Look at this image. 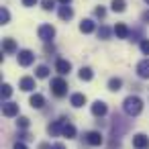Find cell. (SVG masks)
<instances>
[{
    "label": "cell",
    "mask_w": 149,
    "mask_h": 149,
    "mask_svg": "<svg viewBox=\"0 0 149 149\" xmlns=\"http://www.w3.org/2000/svg\"><path fill=\"white\" fill-rule=\"evenodd\" d=\"M125 112L127 114H131V116H137L141 110H143V102H141V98L139 96H129V98H125Z\"/></svg>",
    "instance_id": "obj_1"
},
{
    "label": "cell",
    "mask_w": 149,
    "mask_h": 149,
    "mask_svg": "<svg viewBox=\"0 0 149 149\" xmlns=\"http://www.w3.org/2000/svg\"><path fill=\"white\" fill-rule=\"evenodd\" d=\"M51 92H53L55 96H65V94H68V82L61 80V78L51 80Z\"/></svg>",
    "instance_id": "obj_2"
},
{
    "label": "cell",
    "mask_w": 149,
    "mask_h": 149,
    "mask_svg": "<svg viewBox=\"0 0 149 149\" xmlns=\"http://www.w3.org/2000/svg\"><path fill=\"white\" fill-rule=\"evenodd\" d=\"M37 35H39V39H43V41H51V39L55 37V29H53L51 25H41V27L37 29Z\"/></svg>",
    "instance_id": "obj_3"
},
{
    "label": "cell",
    "mask_w": 149,
    "mask_h": 149,
    "mask_svg": "<svg viewBox=\"0 0 149 149\" xmlns=\"http://www.w3.org/2000/svg\"><path fill=\"white\" fill-rule=\"evenodd\" d=\"M33 61H35V55H33V51L25 49V51H21V53H19V65L27 68V65H31Z\"/></svg>",
    "instance_id": "obj_4"
},
{
    "label": "cell",
    "mask_w": 149,
    "mask_h": 149,
    "mask_svg": "<svg viewBox=\"0 0 149 149\" xmlns=\"http://www.w3.org/2000/svg\"><path fill=\"white\" fill-rule=\"evenodd\" d=\"M2 114L4 116H17L19 114V104H15V102H4L2 104Z\"/></svg>",
    "instance_id": "obj_5"
},
{
    "label": "cell",
    "mask_w": 149,
    "mask_h": 149,
    "mask_svg": "<svg viewBox=\"0 0 149 149\" xmlns=\"http://www.w3.org/2000/svg\"><path fill=\"white\" fill-rule=\"evenodd\" d=\"M133 147H135V149H147V147H149V137H145V135H135V137H133Z\"/></svg>",
    "instance_id": "obj_6"
},
{
    "label": "cell",
    "mask_w": 149,
    "mask_h": 149,
    "mask_svg": "<svg viewBox=\"0 0 149 149\" xmlns=\"http://www.w3.org/2000/svg\"><path fill=\"white\" fill-rule=\"evenodd\" d=\"M86 143L88 145H100L102 143V135L98 131H90V133H86Z\"/></svg>",
    "instance_id": "obj_7"
},
{
    "label": "cell",
    "mask_w": 149,
    "mask_h": 149,
    "mask_svg": "<svg viewBox=\"0 0 149 149\" xmlns=\"http://www.w3.org/2000/svg\"><path fill=\"white\" fill-rule=\"evenodd\" d=\"M55 70L63 76V74H70V70H72V63L68 61V59H57L55 61Z\"/></svg>",
    "instance_id": "obj_8"
},
{
    "label": "cell",
    "mask_w": 149,
    "mask_h": 149,
    "mask_svg": "<svg viewBox=\"0 0 149 149\" xmlns=\"http://www.w3.org/2000/svg\"><path fill=\"white\" fill-rule=\"evenodd\" d=\"M19 86H21V90H25V92H31L33 88H35V78H21V82H19Z\"/></svg>",
    "instance_id": "obj_9"
},
{
    "label": "cell",
    "mask_w": 149,
    "mask_h": 149,
    "mask_svg": "<svg viewBox=\"0 0 149 149\" xmlns=\"http://www.w3.org/2000/svg\"><path fill=\"white\" fill-rule=\"evenodd\" d=\"M106 110H108V108H106V104H104V102H100V100L92 104V114H94V116H104V114H106Z\"/></svg>",
    "instance_id": "obj_10"
},
{
    "label": "cell",
    "mask_w": 149,
    "mask_h": 149,
    "mask_svg": "<svg viewBox=\"0 0 149 149\" xmlns=\"http://www.w3.org/2000/svg\"><path fill=\"white\" fill-rule=\"evenodd\" d=\"M137 74H139V78H149V59L139 61V65H137Z\"/></svg>",
    "instance_id": "obj_11"
},
{
    "label": "cell",
    "mask_w": 149,
    "mask_h": 149,
    "mask_svg": "<svg viewBox=\"0 0 149 149\" xmlns=\"http://www.w3.org/2000/svg\"><path fill=\"white\" fill-rule=\"evenodd\" d=\"M114 35H116L118 39H127V37H129V27H127L125 23H118V25L114 27Z\"/></svg>",
    "instance_id": "obj_12"
},
{
    "label": "cell",
    "mask_w": 149,
    "mask_h": 149,
    "mask_svg": "<svg viewBox=\"0 0 149 149\" xmlns=\"http://www.w3.org/2000/svg\"><path fill=\"white\" fill-rule=\"evenodd\" d=\"M72 17H74V10H72L68 4H63V6L59 8V19H61V21H70Z\"/></svg>",
    "instance_id": "obj_13"
},
{
    "label": "cell",
    "mask_w": 149,
    "mask_h": 149,
    "mask_svg": "<svg viewBox=\"0 0 149 149\" xmlns=\"http://www.w3.org/2000/svg\"><path fill=\"white\" fill-rule=\"evenodd\" d=\"M43 104H45V98L41 94H33L31 96V106L33 108H43Z\"/></svg>",
    "instance_id": "obj_14"
},
{
    "label": "cell",
    "mask_w": 149,
    "mask_h": 149,
    "mask_svg": "<svg viewBox=\"0 0 149 149\" xmlns=\"http://www.w3.org/2000/svg\"><path fill=\"white\" fill-rule=\"evenodd\" d=\"M84 104H86V96H84V94H72V106L80 108V106H84Z\"/></svg>",
    "instance_id": "obj_15"
},
{
    "label": "cell",
    "mask_w": 149,
    "mask_h": 149,
    "mask_svg": "<svg viewBox=\"0 0 149 149\" xmlns=\"http://www.w3.org/2000/svg\"><path fill=\"white\" fill-rule=\"evenodd\" d=\"M61 133H63V137L72 139V137H76V127H74V125H70V123H65V125H63V129H61Z\"/></svg>",
    "instance_id": "obj_16"
},
{
    "label": "cell",
    "mask_w": 149,
    "mask_h": 149,
    "mask_svg": "<svg viewBox=\"0 0 149 149\" xmlns=\"http://www.w3.org/2000/svg\"><path fill=\"white\" fill-rule=\"evenodd\" d=\"M80 31H82V33H92V31H94V23H92L90 19L82 21V23H80Z\"/></svg>",
    "instance_id": "obj_17"
},
{
    "label": "cell",
    "mask_w": 149,
    "mask_h": 149,
    "mask_svg": "<svg viewBox=\"0 0 149 149\" xmlns=\"http://www.w3.org/2000/svg\"><path fill=\"white\" fill-rule=\"evenodd\" d=\"M2 47H4V51H6V53H15V51H17V43H15L13 39H4Z\"/></svg>",
    "instance_id": "obj_18"
},
{
    "label": "cell",
    "mask_w": 149,
    "mask_h": 149,
    "mask_svg": "<svg viewBox=\"0 0 149 149\" xmlns=\"http://www.w3.org/2000/svg\"><path fill=\"white\" fill-rule=\"evenodd\" d=\"M110 6H112L114 13H123L125 6H127V2H125V0H112V4H110Z\"/></svg>",
    "instance_id": "obj_19"
},
{
    "label": "cell",
    "mask_w": 149,
    "mask_h": 149,
    "mask_svg": "<svg viewBox=\"0 0 149 149\" xmlns=\"http://www.w3.org/2000/svg\"><path fill=\"white\" fill-rule=\"evenodd\" d=\"M80 80L90 82V80H92V70H90V68H82V70H80Z\"/></svg>",
    "instance_id": "obj_20"
},
{
    "label": "cell",
    "mask_w": 149,
    "mask_h": 149,
    "mask_svg": "<svg viewBox=\"0 0 149 149\" xmlns=\"http://www.w3.org/2000/svg\"><path fill=\"white\" fill-rule=\"evenodd\" d=\"M63 125H65L63 120H57V123H53V125L49 127V133H51V135H57V133L63 129Z\"/></svg>",
    "instance_id": "obj_21"
},
{
    "label": "cell",
    "mask_w": 149,
    "mask_h": 149,
    "mask_svg": "<svg viewBox=\"0 0 149 149\" xmlns=\"http://www.w3.org/2000/svg\"><path fill=\"white\" fill-rule=\"evenodd\" d=\"M120 86H123V82H120L118 78H112V80L108 82V88H110L112 92H116V90H120Z\"/></svg>",
    "instance_id": "obj_22"
},
{
    "label": "cell",
    "mask_w": 149,
    "mask_h": 149,
    "mask_svg": "<svg viewBox=\"0 0 149 149\" xmlns=\"http://www.w3.org/2000/svg\"><path fill=\"white\" fill-rule=\"evenodd\" d=\"M49 76V68L47 65H39L37 68V78H47Z\"/></svg>",
    "instance_id": "obj_23"
},
{
    "label": "cell",
    "mask_w": 149,
    "mask_h": 149,
    "mask_svg": "<svg viewBox=\"0 0 149 149\" xmlns=\"http://www.w3.org/2000/svg\"><path fill=\"white\" fill-rule=\"evenodd\" d=\"M10 94H13V88H10L8 84H4V86H2V98L6 100V98H10Z\"/></svg>",
    "instance_id": "obj_24"
},
{
    "label": "cell",
    "mask_w": 149,
    "mask_h": 149,
    "mask_svg": "<svg viewBox=\"0 0 149 149\" xmlns=\"http://www.w3.org/2000/svg\"><path fill=\"white\" fill-rule=\"evenodd\" d=\"M8 19H10L8 10H6V8H2V13H0V21H2V25H6V23H8Z\"/></svg>",
    "instance_id": "obj_25"
},
{
    "label": "cell",
    "mask_w": 149,
    "mask_h": 149,
    "mask_svg": "<svg viewBox=\"0 0 149 149\" xmlns=\"http://www.w3.org/2000/svg\"><path fill=\"white\" fill-rule=\"evenodd\" d=\"M17 125H19L21 129H27V127H29V118H27V116H21V118L17 120Z\"/></svg>",
    "instance_id": "obj_26"
},
{
    "label": "cell",
    "mask_w": 149,
    "mask_h": 149,
    "mask_svg": "<svg viewBox=\"0 0 149 149\" xmlns=\"http://www.w3.org/2000/svg\"><path fill=\"white\" fill-rule=\"evenodd\" d=\"M141 51H143L145 55H149V39H145V41H141Z\"/></svg>",
    "instance_id": "obj_27"
},
{
    "label": "cell",
    "mask_w": 149,
    "mask_h": 149,
    "mask_svg": "<svg viewBox=\"0 0 149 149\" xmlns=\"http://www.w3.org/2000/svg\"><path fill=\"white\" fill-rule=\"evenodd\" d=\"M53 6H55L53 0H43V8H45V10H51Z\"/></svg>",
    "instance_id": "obj_28"
},
{
    "label": "cell",
    "mask_w": 149,
    "mask_h": 149,
    "mask_svg": "<svg viewBox=\"0 0 149 149\" xmlns=\"http://www.w3.org/2000/svg\"><path fill=\"white\" fill-rule=\"evenodd\" d=\"M98 35H100V37H102V39H106V37H108V35H110V31H108V29H106V27H100V31H98Z\"/></svg>",
    "instance_id": "obj_29"
},
{
    "label": "cell",
    "mask_w": 149,
    "mask_h": 149,
    "mask_svg": "<svg viewBox=\"0 0 149 149\" xmlns=\"http://www.w3.org/2000/svg\"><path fill=\"white\" fill-rule=\"evenodd\" d=\"M94 13H96V17H100V19H102V17H104V15H106V10H104V8H102V6H100V8H96V10H94Z\"/></svg>",
    "instance_id": "obj_30"
},
{
    "label": "cell",
    "mask_w": 149,
    "mask_h": 149,
    "mask_svg": "<svg viewBox=\"0 0 149 149\" xmlns=\"http://www.w3.org/2000/svg\"><path fill=\"white\" fill-rule=\"evenodd\" d=\"M23 4H25V6H35L37 0H23Z\"/></svg>",
    "instance_id": "obj_31"
},
{
    "label": "cell",
    "mask_w": 149,
    "mask_h": 149,
    "mask_svg": "<svg viewBox=\"0 0 149 149\" xmlns=\"http://www.w3.org/2000/svg\"><path fill=\"white\" fill-rule=\"evenodd\" d=\"M15 149H27V145H25V143H17Z\"/></svg>",
    "instance_id": "obj_32"
},
{
    "label": "cell",
    "mask_w": 149,
    "mask_h": 149,
    "mask_svg": "<svg viewBox=\"0 0 149 149\" xmlns=\"http://www.w3.org/2000/svg\"><path fill=\"white\" fill-rule=\"evenodd\" d=\"M39 149H53V147H49L47 143H41V145H39Z\"/></svg>",
    "instance_id": "obj_33"
},
{
    "label": "cell",
    "mask_w": 149,
    "mask_h": 149,
    "mask_svg": "<svg viewBox=\"0 0 149 149\" xmlns=\"http://www.w3.org/2000/svg\"><path fill=\"white\" fill-rule=\"evenodd\" d=\"M143 21H145V23H149V10H147V13H143Z\"/></svg>",
    "instance_id": "obj_34"
},
{
    "label": "cell",
    "mask_w": 149,
    "mask_h": 149,
    "mask_svg": "<svg viewBox=\"0 0 149 149\" xmlns=\"http://www.w3.org/2000/svg\"><path fill=\"white\" fill-rule=\"evenodd\" d=\"M53 149H65V147H63V143H55V145H53Z\"/></svg>",
    "instance_id": "obj_35"
},
{
    "label": "cell",
    "mask_w": 149,
    "mask_h": 149,
    "mask_svg": "<svg viewBox=\"0 0 149 149\" xmlns=\"http://www.w3.org/2000/svg\"><path fill=\"white\" fill-rule=\"evenodd\" d=\"M59 2H61V4H70V0H59Z\"/></svg>",
    "instance_id": "obj_36"
},
{
    "label": "cell",
    "mask_w": 149,
    "mask_h": 149,
    "mask_svg": "<svg viewBox=\"0 0 149 149\" xmlns=\"http://www.w3.org/2000/svg\"><path fill=\"white\" fill-rule=\"evenodd\" d=\"M145 2H149V0H145Z\"/></svg>",
    "instance_id": "obj_37"
}]
</instances>
